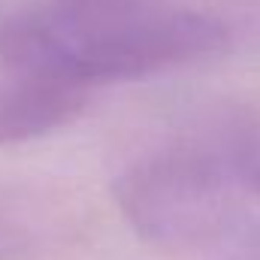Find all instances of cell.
<instances>
[{"mask_svg": "<svg viewBox=\"0 0 260 260\" xmlns=\"http://www.w3.org/2000/svg\"><path fill=\"white\" fill-rule=\"evenodd\" d=\"M254 154L239 121H209L130 164L115 179V203L148 245L194 251L233 224Z\"/></svg>", "mask_w": 260, "mask_h": 260, "instance_id": "cell-1", "label": "cell"}, {"mask_svg": "<svg viewBox=\"0 0 260 260\" xmlns=\"http://www.w3.org/2000/svg\"><path fill=\"white\" fill-rule=\"evenodd\" d=\"M37 21L46 30L52 49L91 88L103 82L145 79L154 73L206 61L230 40L227 21L200 6H176L73 37L49 30L40 15Z\"/></svg>", "mask_w": 260, "mask_h": 260, "instance_id": "cell-2", "label": "cell"}, {"mask_svg": "<svg viewBox=\"0 0 260 260\" xmlns=\"http://www.w3.org/2000/svg\"><path fill=\"white\" fill-rule=\"evenodd\" d=\"M0 145L30 142L70 124L94 91L49 46L34 15L0 27Z\"/></svg>", "mask_w": 260, "mask_h": 260, "instance_id": "cell-3", "label": "cell"}, {"mask_svg": "<svg viewBox=\"0 0 260 260\" xmlns=\"http://www.w3.org/2000/svg\"><path fill=\"white\" fill-rule=\"evenodd\" d=\"M176 6H194L188 0H49L37 15L61 37L88 34L118 21H133Z\"/></svg>", "mask_w": 260, "mask_h": 260, "instance_id": "cell-4", "label": "cell"}, {"mask_svg": "<svg viewBox=\"0 0 260 260\" xmlns=\"http://www.w3.org/2000/svg\"><path fill=\"white\" fill-rule=\"evenodd\" d=\"M248 188H254V194H260V151L251 160V170H248Z\"/></svg>", "mask_w": 260, "mask_h": 260, "instance_id": "cell-5", "label": "cell"}]
</instances>
